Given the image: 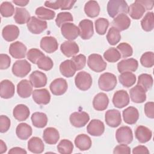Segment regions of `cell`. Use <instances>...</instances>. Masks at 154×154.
I'll return each instance as SVG.
<instances>
[{"instance_id":"4fadbf2b","label":"cell","mask_w":154,"mask_h":154,"mask_svg":"<svg viewBox=\"0 0 154 154\" xmlns=\"http://www.w3.org/2000/svg\"><path fill=\"white\" fill-rule=\"evenodd\" d=\"M105 120L107 125L112 128H116L122 123L120 112L117 109H109L105 113Z\"/></svg>"},{"instance_id":"03108f58","label":"cell","mask_w":154,"mask_h":154,"mask_svg":"<svg viewBox=\"0 0 154 154\" xmlns=\"http://www.w3.org/2000/svg\"><path fill=\"white\" fill-rule=\"evenodd\" d=\"M7 146L5 144V143L2 140H0V153H4V152H5L7 151Z\"/></svg>"},{"instance_id":"277c9868","label":"cell","mask_w":154,"mask_h":154,"mask_svg":"<svg viewBox=\"0 0 154 154\" xmlns=\"http://www.w3.org/2000/svg\"><path fill=\"white\" fill-rule=\"evenodd\" d=\"M92 81L90 74L85 71L78 72L75 78V84L76 87L82 91L88 90L92 85Z\"/></svg>"},{"instance_id":"2e32d148","label":"cell","mask_w":154,"mask_h":154,"mask_svg":"<svg viewBox=\"0 0 154 154\" xmlns=\"http://www.w3.org/2000/svg\"><path fill=\"white\" fill-rule=\"evenodd\" d=\"M58 44L57 39L52 36H45L40 40V48L46 52L51 54L58 49Z\"/></svg>"},{"instance_id":"11a10c76","label":"cell","mask_w":154,"mask_h":154,"mask_svg":"<svg viewBox=\"0 0 154 154\" xmlns=\"http://www.w3.org/2000/svg\"><path fill=\"white\" fill-rule=\"evenodd\" d=\"M11 122L10 119L4 115L0 116V132L1 133L6 132L10 128Z\"/></svg>"},{"instance_id":"30bf717a","label":"cell","mask_w":154,"mask_h":154,"mask_svg":"<svg viewBox=\"0 0 154 154\" xmlns=\"http://www.w3.org/2000/svg\"><path fill=\"white\" fill-rule=\"evenodd\" d=\"M79 29V35L83 40L90 39L94 34L93 23L91 20H82L78 25Z\"/></svg>"},{"instance_id":"d6986e66","label":"cell","mask_w":154,"mask_h":154,"mask_svg":"<svg viewBox=\"0 0 154 154\" xmlns=\"http://www.w3.org/2000/svg\"><path fill=\"white\" fill-rule=\"evenodd\" d=\"M60 50L67 57H73L79 52V48L76 42L67 40L61 45Z\"/></svg>"},{"instance_id":"f1b7e54d","label":"cell","mask_w":154,"mask_h":154,"mask_svg":"<svg viewBox=\"0 0 154 154\" xmlns=\"http://www.w3.org/2000/svg\"><path fill=\"white\" fill-rule=\"evenodd\" d=\"M135 136L140 143H145L152 138V132L148 128L140 125L136 128Z\"/></svg>"},{"instance_id":"60d3db41","label":"cell","mask_w":154,"mask_h":154,"mask_svg":"<svg viewBox=\"0 0 154 154\" xmlns=\"http://www.w3.org/2000/svg\"><path fill=\"white\" fill-rule=\"evenodd\" d=\"M153 78L152 76L147 73H142L139 75L138 78L137 84L141 86L146 91L150 90L153 85Z\"/></svg>"},{"instance_id":"d6a6232c","label":"cell","mask_w":154,"mask_h":154,"mask_svg":"<svg viewBox=\"0 0 154 154\" xmlns=\"http://www.w3.org/2000/svg\"><path fill=\"white\" fill-rule=\"evenodd\" d=\"M146 10L144 7L138 2L135 1L134 3L130 5L128 8V13L130 16L134 19H140L143 16Z\"/></svg>"},{"instance_id":"4316f807","label":"cell","mask_w":154,"mask_h":154,"mask_svg":"<svg viewBox=\"0 0 154 154\" xmlns=\"http://www.w3.org/2000/svg\"><path fill=\"white\" fill-rule=\"evenodd\" d=\"M19 32V29L16 25H8L3 28L2 35L5 40L12 42L17 38Z\"/></svg>"},{"instance_id":"9c48e42d","label":"cell","mask_w":154,"mask_h":154,"mask_svg":"<svg viewBox=\"0 0 154 154\" xmlns=\"http://www.w3.org/2000/svg\"><path fill=\"white\" fill-rule=\"evenodd\" d=\"M69 120L72 126L76 128H82L88 122L90 116L84 111L74 112L70 114Z\"/></svg>"},{"instance_id":"ab89813d","label":"cell","mask_w":154,"mask_h":154,"mask_svg":"<svg viewBox=\"0 0 154 154\" xmlns=\"http://www.w3.org/2000/svg\"><path fill=\"white\" fill-rule=\"evenodd\" d=\"M143 29L149 32L153 30L154 27V16L153 12H147L141 21Z\"/></svg>"},{"instance_id":"d590c367","label":"cell","mask_w":154,"mask_h":154,"mask_svg":"<svg viewBox=\"0 0 154 154\" xmlns=\"http://www.w3.org/2000/svg\"><path fill=\"white\" fill-rule=\"evenodd\" d=\"M31 17L30 14L26 8L16 7L14 16L15 22L20 25L27 23Z\"/></svg>"},{"instance_id":"db71d44e","label":"cell","mask_w":154,"mask_h":154,"mask_svg":"<svg viewBox=\"0 0 154 154\" xmlns=\"http://www.w3.org/2000/svg\"><path fill=\"white\" fill-rule=\"evenodd\" d=\"M71 60L75 63L76 67V70L82 69L86 64V57L83 54H79L74 56L72 58Z\"/></svg>"},{"instance_id":"680465c9","label":"cell","mask_w":154,"mask_h":154,"mask_svg":"<svg viewBox=\"0 0 154 154\" xmlns=\"http://www.w3.org/2000/svg\"><path fill=\"white\" fill-rule=\"evenodd\" d=\"M144 113L146 116L150 118H154V103L153 102H148L144 105Z\"/></svg>"},{"instance_id":"816d5d0a","label":"cell","mask_w":154,"mask_h":154,"mask_svg":"<svg viewBox=\"0 0 154 154\" xmlns=\"http://www.w3.org/2000/svg\"><path fill=\"white\" fill-rule=\"evenodd\" d=\"M116 49L119 51L121 57L127 58L131 57L133 54L132 46L127 43H121L117 45Z\"/></svg>"},{"instance_id":"681fc988","label":"cell","mask_w":154,"mask_h":154,"mask_svg":"<svg viewBox=\"0 0 154 154\" xmlns=\"http://www.w3.org/2000/svg\"><path fill=\"white\" fill-rule=\"evenodd\" d=\"M37 65L39 69L45 71H48L53 67L54 63L50 57L45 55L38 60Z\"/></svg>"},{"instance_id":"e7e4bbea","label":"cell","mask_w":154,"mask_h":154,"mask_svg":"<svg viewBox=\"0 0 154 154\" xmlns=\"http://www.w3.org/2000/svg\"><path fill=\"white\" fill-rule=\"evenodd\" d=\"M29 1H25V0H14L13 1V2L16 4V5L20 6V7H24L26 6L28 3Z\"/></svg>"},{"instance_id":"d4e9b609","label":"cell","mask_w":154,"mask_h":154,"mask_svg":"<svg viewBox=\"0 0 154 154\" xmlns=\"http://www.w3.org/2000/svg\"><path fill=\"white\" fill-rule=\"evenodd\" d=\"M123 118L124 122L128 125L136 123L139 118L138 109L134 106H129L123 111Z\"/></svg>"},{"instance_id":"7bdbcfd3","label":"cell","mask_w":154,"mask_h":154,"mask_svg":"<svg viewBox=\"0 0 154 154\" xmlns=\"http://www.w3.org/2000/svg\"><path fill=\"white\" fill-rule=\"evenodd\" d=\"M106 39L111 45H117L121 40L120 31L114 27H111L107 33Z\"/></svg>"},{"instance_id":"1f68e13d","label":"cell","mask_w":154,"mask_h":154,"mask_svg":"<svg viewBox=\"0 0 154 154\" xmlns=\"http://www.w3.org/2000/svg\"><path fill=\"white\" fill-rule=\"evenodd\" d=\"M74 142L76 147L82 151L88 150L91 147L92 144L90 137L84 134L77 135Z\"/></svg>"},{"instance_id":"5bb4252c","label":"cell","mask_w":154,"mask_h":154,"mask_svg":"<svg viewBox=\"0 0 154 154\" xmlns=\"http://www.w3.org/2000/svg\"><path fill=\"white\" fill-rule=\"evenodd\" d=\"M112 103L115 107L122 108L129 103V96L128 92L123 90L116 91L112 97Z\"/></svg>"},{"instance_id":"74e56055","label":"cell","mask_w":154,"mask_h":154,"mask_svg":"<svg viewBox=\"0 0 154 154\" xmlns=\"http://www.w3.org/2000/svg\"><path fill=\"white\" fill-rule=\"evenodd\" d=\"M32 125L38 128L45 127L48 123V117L46 114L41 112H35L31 117Z\"/></svg>"},{"instance_id":"bcb514c9","label":"cell","mask_w":154,"mask_h":154,"mask_svg":"<svg viewBox=\"0 0 154 154\" xmlns=\"http://www.w3.org/2000/svg\"><path fill=\"white\" fill-rule=\"evenodd\" d=\"M109 26V21L103 17H100L95 21V29L99 35H104Z\"/></svg>"},{"instance_id":"603a6c76","label":"cell","mask_w":154,"mask_h":154,"mask_svg":"<svg viewBox=\"0 0 154 154\" xmlns=\"http://www.w3.org/2000/svg\"><path fill=\"white\" fill-rule=\"evenodd\" d=\"M138 67V61L134 58L123 60L117 64V69L120 73L124 72H135Z\"/></svg>"},{"instance_id":"ffe728a7","label":"cell","mask_w":154,"mask_h":154,"mask_svg":"<svg viewBox=\"0 0 154 154\" xmlns=\"http://www.w3.org/2000/svg\"><path fill=\"white\" fill-rule=\"evenodd\" d=\"M129 94L131 100L135 103H143L146 100V91L138 84L130 89Z\"/></svg>"},{"instance_id":"4dcf8cb0","label":"cell","mask_w":154,"mask_h":154,"mask_svg":"<svg viewBox=\"0 0 154 154\" xmlns=\"http://www.w3.org/2000/svg\"><path fill=\"white\" fill-rule=\"evenodd\" d=\"M30 114V111L27 106L24 104L17 105L13 109V115L19 122L26 120Z\"/></svg>"},{"instance_id":"ba28073f","label":"cell","mask_w":154,"mask_h":154,"mask_svg":"<svg viewBox=\"0 0 154 154\" xmlns=\"http://www.w3.org/2000/svg\"><path fill=\"white\" fill-rule=\"evenodd\" d=\"M61 32L63 36L68 40L72 41L79 35L78 26L73 23H66L61 26Z\"/></svg>"},{"instance_id":"3957f363","label":"cell","mask_w":154,"mask_h":154,"mask_svg":"<svg viewBox=\"0 0 154 154\" xmlns=\"http://www.w3.org/2000/svg\"><path fill=\"white\" fill-rule=\"evenodd\" d=\"M87 65L91 70L99 73L105 70L107 64L100 55L92 54L88 57Z\"/></svg>"},{"instance_id":"5b68a950","label":"cell","mask_w":154,"mask_h":154,"mask_svg":"<svg viewBox=\"0 0 154 154\" xmlns=\"http://www.w3.org/2000/svg\"><path fill=\"white\" fill-rule=\"evenodd\" d=\"M31 70V66L26 60L16 61L13 65L12 72L14 75L19 78L26 76Z\"/></svg>"},{"instance_id":"6da1fadb","label":"cell","mask_w":154,"mask_h":154,"mask_svg":"<svg viewBox=\"0 0 154 154\" xmlns=\"http://www.w3.org/2000/svg\"><path fill=\"white\" fill-rule=\"evenodd\" d=\"M128 5L124 0H110L107 4V12L109 17L114 18L120 14L128 13Z\"/></svg>"},{"instance_id":"f35d334b","label":"cell","mask_w":154,"mask_h":154,"mask_svg":"<svg viewBox=\"0 0 154 154\" xmlns=\"http://www.w3.org/2000/svg\"><path fill=\"white\" fill-rule=\"evenodd\" d=\"M120 83L125 87L132 86L136 82V76L131 72H124L119 76Z\"/></svg>"},{"instance_id":"52a82bcc","label":"cell","mask_w":154,"mask_h":154,"mask_svg":"<svg viewBox=\"0 0 154 154\" xmlns=\"http://www.w3.org/2000/svg\"><path fill=\"white\" fill-rule=\"evenodd\" d=\"M116 138L120 144H129L133 140L132 129L129 126H122L119 128L116 133Z\"/></svg>"},{"instance_id":"83f0119b","label":"cell","mask_w":154,"mask_h":154,"mask_svg":"<svg viewBox=\"0 0 154 154\" xmlns=\"http://www.w3.org/2000/svg\"><path fill=\"white\" fill-rule=\"evenodd\" d=\"M45 142L48 144H55L60 138V134L57 129L52 127L46 128L43 134Z\"/></svg>"},{"instance_id":"7dc6e473","label":"cell","mask_w":154,"mask_h":154,"mask_svg":"<svg viewBox=\"0 0 154 154\" xmlns=\"http://www.w3.org/2000/svg\"><path fill=\"white\" fill-rule=\"evenodd\" d=\"M0 12L2 17H8L14 14V7L10 2L5 1L0 6Z\"/></svg>"},{"instance_id":"f5cc1de1","label":"cell","mask_w":154,"mask_h":154,"mask_svg":"<svg viewBox=\"0 0 154 154\" xmlns=\"http://www.w3.org/2000/svg\"><path fill=\"white\" fill-rule=\"evenodd\" d=\"M43 56H45V54L40 50L36 48L30 49L26 53L28 60L33 64H37L38 60Z\"/></svg>"},{"instance_id":"9a60e30c","label":"cell","mask_w":154,"mask_h":154,"mask_svg":"<svg viewBox=\"0 0 154 154\" xmlns=\"http://www.w3.org/2000/svg\"><path fill=\"white\" fill-rule=\"evenodd\" d=\"M32 96L34 101L38 105H47L51 100V94L46 88L34 90Z\"/></svg>"},{"instance_id":"f907efd6","label":"cell","mask_w":154,"mask_h":154,"mask_svg":"<svg viewBox=\"0 0 154 154\" xmlns=\"http://www.w3.org/2000/svg\"><path fill=\"white\" fill-rule=\"evenodd\" d=\"M73 18L69 12H61L57 14L55 19V23L58 27H61L63 24L72 22Z\"/></svg>"},{"instance_id":"7c38bea8","label":"cell","mask_w":154,"mask_h":154,"mask_svg":"<svg viewBox=\"0 0 154 154\" xmlns=\"http://www.w3.org/2000/svg\"><path fill=\"white\" fill-rule=\"evenodd\" d=\"M26 50V46L23 43L17 41L10 45L9 53L14 58L21 59L25 58Z\"/></svg>"},{"instance_id":"9f6ffc18","label":"cell","mask_w":154,"mask_h":154,"mask_svg":"<svg viewBox=\"0 0 154 154\" xmlns=\"http://www.w3.org/2000/svg\"><path fill=\"white\" fill-rule=\"evenodd\" d=\"M11 63V58L7 54L0 55V69L1 70L8 69Z\"/></svg>"},{"instance_id":"e0dca14e","label":"cell","mask_w":154,"mask_h":154,"mask_svg":"<svg viewBox=\"0 0 154 154\" xmlns=\"http://www.w3.org/2000/svg\"><path fill=\"white\" fill-rule=\"evenodd\" d=\"M87 132L94 137H99L103 134L105 131L103 123L97 119H93L87 126Z\"/></svg>"},{"instance_id":"b9f144b4","label":"cell","mask_w":154,"mask_h":154,"mask_svg":"<svg viewBox=\"0 0 154 154\" xmlns=\"http://www.w3.org/2000/svg\"><path fill=\"white\" fill-rule=\"evenodd\" d=\"M35 14L40 19L45 20H52L55 16V13L54 11L46 8L43 7H38L35 11Z\"/></svg>"},{"instance_id":"6125c7cd","label":"cell","mask_w":154,"mask_h":154,"mask_svg":"<svg viewBox=\"0 0 154 154\" xmlns=\"http://www.w3.org/2000/svg\"><path fill=\"white\" fill-rule=\"evenodd\" d=\"M145 8L146 10H150L153 7V1H146V0H137Z\"/></svg>"},{"instance_id":"94428289","label":"cell","mask_w":154,"mask_h":154,"mask_svg":"<svg viewBox=\"0 0 154 154\" xmlns=\"http://www.w3.org/2000/svg\"><path fill=\"white\" fill-rule=\"evenodd\" d=\"M132 153L137 154V153H144V154H149V151L148 149L143 145L138 146L135 147H134L132 149Z\"/></svg>"},{"instance_id":"c3c4849f","label":"cell","mask_w":154,"mask_h":154,"mask_svg":"<svg viewBox=\"0 0 154 154\" xmlns=\"http://www.w3.org/2000/svg\"><path fill=\"white\" fill-rule=\"evenodd\" d=\"M140 63L144 67L150 68L154 65V54L153 52H146L140 58Z\"/></svg>"},{"instance_id":"91938a15","label":"cell","mask_w":154,"mask_h":154,"mask_svg":"<svg viewBox=\"0 0 154 154\" xmlns=\"http://www.w3.org/2000/svg\"><path fill=\"white\" fill-rule=\"evenodd\" d=\"M76 1H71V0H60V8L62 10H70Z\"/></svg>"},{"instance_id":"8d00e7d4","label":"cell","mask_w":154,"mask_h":154,"mask_svg":"<svg viewBox=\"0 0 154 154\" xmlns=\"http://www.w3.org/2000/svg\"><path fill=\"white\" fill-rule=\"evenodd\" d=\"M85 13L90 17H97L100 13V7L96 1H88L84 6Z\"/></svg>"},{"instance_id":"cb8c5ba5","label":"cell","mask_w":154,"mask_h":154,"mask_svg":"<svg viewBox=\"0 0 154 154\" xmlns=\"http://www.w3.org/2000/svg\"><path fill=\"white\" fill-rule=\"evenodd\" d=\"M32 87L33 86L29 81L23 79L17 84V94L22 98L29 97L32 93Z\"/></svg>"},{"instance_id":"be15d7a7","label":"cell","mask_w":154,"mask_h":154,"mask_svg":"<svg viewBox=\"0 0 154 154\" xmlns=\"http://www.w3.org/2000/svg\"><path fill=\"white\" fill-rule=\"evenodd\" d=\"M9 154H15V153H22V154H26L27 152L25 150H24L23 149L21 148V147H13L11 148L8 152Z\"/></svg>"},{"instance_id":"7a4b0ae2","label":"cell","mask_w":154,"mask_h":154,"mask_svg":"<svg viewBox=\"0 0 154 154\" xmlns=\"http://www.w3.org/2000/svg\"><path fill=\"white\" fill-rule=\"evenodd\" d=\"M116 76L109 72L102 73L98 80V85L102 91H109L114 89L117 85Z\"/></svg>"},{"instance_id":"484cf974","label":"cell","mask_w":154,"mask_h":154,"mask_svg":"<svg viewBox=\"0 0 154 154\" xmlns=\"http://www.w3.org/2000/svg\"><path fill=\"white\" fill-rule=\"evenodd\" d=\"M109 99L104 93L97 94L93 100V106L96 111H103L108 107Z\"/></svg>"},{"instance_id":"6f0895ef","label":"cell","mask_w":154,"mask_h":154,"mask_svg":"<svg viewBox=\"0 0 154 154\" xmlns=\"http://www.w3.org/2000/svg\"><path fill=\"white\" fill-rule=\"evenodd\" d=\"M113 153L114 154H129L131 153V149L125 144H120L115 147Z\"/></svg>"},{"instance_id":"8fae6325","label":"cell","mask_w":154,"mask_h":154,"mask_svg":"<svg viewBox=\"0 0 154 154\" xmlns=\"http://www.w3.org/2000/svg\"><path fill=\"white\" fill-rule=\"evenodd\" d=\"M50 90L54 95L61 96L66 93L68 84L66 79L59 78L54 79L49 85Z\"/></svg>"},{"instance_id":"836d02e7","label":"cell","mask_w":154,"mask_h":154,"mask_svg":"<svg viewBox=\"0 0 154 154\" xmlns=\"http://www.w3.org/2000/svg\"><path fill=\"white\" fill-rule=\"evenodd\" d=\"M28 150L34 153H41L45 149L44 143L40 138L33 137L28 142Z\"/></svg>"},{"instance_id":"ac0fdd59","label":"cell","mask_w":154,"mask_h":154,"mask_svg":"<svg viewBox=\"0 0 154 154\" xmlns=\"http://www.w3.org/2000/svg\"><path fill=\"white\" fill-rule=\"evenodd\" d=\"M130 18L126 14H120L114 17L111 25L119 31L127 29L131 25Z\"/></svg>"},{"instance_id":"44dd1931","label":"cell","mask_w":154,"mask_h":154,"mask_svg":"<svg viewBox=\"0 0 154 154\" xmlns=\"http://www.w3.org/2000/svg\"><path fill=\"white\" fill-rule=\"evenodd\" d=\"M15 92V87L13 83L8 79H4L1 82L0 96L3 99L11 98Z\"/></svg>"},{"instance_id":"e575fe53","label":"cell","mask_w":154,"mask_h":154,"mask_svg":"<svg viewBox=\"0 0 154 154\" xmlns=\"http://www.w3.org/2000/svg\"><path fill=\"white\" fill-rule=\"evenodd\" d=\"M32 128L26 123H21L17 125L16 129L17 137L22 140H26L32 135Z\"/></svg>"},{"instance_id":"ee69618b","label":"cell","mask_w":154,"mask_h":154,"mask_svg":"<svg viewBox=\"0 0 154 154\" xmlns=\"http://www.w3.org/2000/svg\"><path fill=\"white\" fill-rule=\"evenodd\" d=\"M57 150L61 154H70L73 150V144L70 140L63 139L57 145Z\"/></svg>"},{"instance_id":"7402d4cb","label":"cell","mask_w":154,"mask_h":154,"mask_svg":"<svg viewBox=\"0 0 154 154\" xmlns=\"http://www.w3.org/2000/svg\"><path fill=\"white\" fill-rule=\"evenodd\" d=\"M29 81L35 88L45 87L47 84L46 75L38 70H35L29 75Z\"/></svg>"},{"instance_id":"8992f818","label":"cell","mask_w":154,"mask_h":154,"mask_svg":"<svg viewBox=\"0 0 154 154\" xmlns=\"http://www.w3.org/2000/svg\"><path fill=\"white\" fill-rule=\"evenodd\" d=\"M27 28L28 30L34 34H40L47 28V22L35 16H31L28 22Z\"/></svg>"},{"instance_id":"f6af8a7d","label":"cell","mask_w":154,"mask_h":154,"mask_svg":"<svg viewBox=\"0 0 154 154\" xmlns=\"http://www.w3.org/2000/svg\"><path fill=\"white\" fill-rule=\"evenodd\" d=\"M103 57L109 63H115L121 58V55L116 48H111L103 53Z\"/></svg>"},{"instance_id":"f546056e","label":"cell","mask_w":154,"mask_h":154,"mask_svg":"<svg viewBox=\"0 0 154 154\" xmlns=\"http://www.w3.org/2000/svg\"><path fill=\"white\" fill-rule=\"evenodd\" d=\"M60 71L63 76L70 78L75 75L76 67L75 63L71 60H66L60 64Z\"/></svg>"}]
</instances>
